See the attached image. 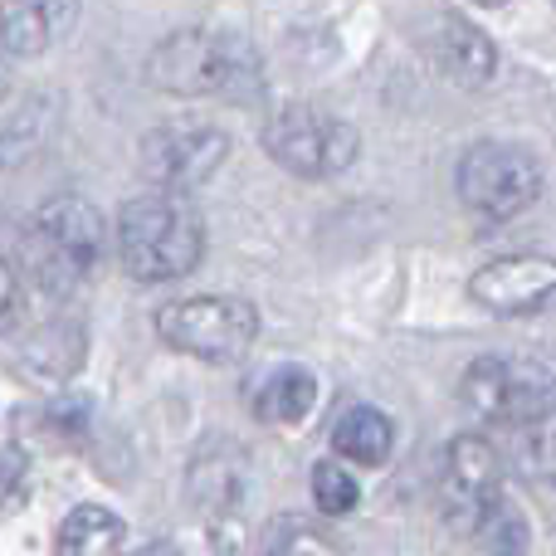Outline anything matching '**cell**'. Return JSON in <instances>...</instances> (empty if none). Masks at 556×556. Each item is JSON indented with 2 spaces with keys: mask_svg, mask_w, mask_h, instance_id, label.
Masks as SVG:
<instances>
[{
  "mask_svg": "<svg viewBox=\"0 0 556 556\" xmlns=\"http://www.w3.org/2000/svg\"><path fill=\"white\" fill-rule=\"evenodd\" d=\"M147 84L181 98H244L260 88V59L240 35L176 29L147 59Z\"/></svg>",
  "mask_w": 556,
  "mask_h": 556,
  "instance_id": "obj_1",
  "label": "cell"
},
{
  "mask_svg": "<svg viewBox=\"0 0 556 556\" xmlns=\"http://www.w3.org/2000/svg\"><path fill=\"white\" fill-rule=\"evenodd\" d=\"M117 254H123V269L142 283L191 274L205 254L201 215L176 195H142L117 215Z\"/></svg>",
  "mask_w": 556,
  "mask_h": 556,
  "instance_id": "obj_2",
  "label": "cell"
},
{
  "mask_svg": "<svg viewBox=\"0 0 556 556\" xmlns=\"http://www.w3.org/2000/svg\"><path fill=\"white\" fill-rule=\"evenodd\" d=\"M98 250H103V220L78 195L45 201L25 225V269L45 293H74L98 264Z\"/></svg>",
  "mask_w": 556,
  "mask_h": 556,
  "instance_id": "obj_3",
  "label": "cell"
},
{
  "mask_svg": "<svg viewBox=\"0 0 556 556\" xmlns=\"http://www.w3.org/2000/svg\"><path fill=\"white\" fill-rule=\"evenodd\" d=\"M156 332L166 346L195 356V362H240L260 337V313L244 298H225V293H205V298H181V303L156 313Z\"/></svg>",
  "mask_w": 556,
  "mask_h": 556,
  "instance_id": "obj_4",
  "label": "cell"
},
{
  "mask_svg": "<svg viewBox=\"0 0 556 556\" xmlns=\"http://www.w3.org/2000/svg\"><path fill=\"white\" fill-rule=\"evenodd\" d=\"M356 147H362V137H356L352 123L323 113V108H307V103L278 108L269 117V127H264V152L283 172L307 176V181L346 172L356 162Z\"/></svg>",
  "mask_w": 556,
  "mask_h": 556,
  "instance_id": "obj_5",
  "label": "cell"
},
{
  "mask_svg": "<svg viewBox=\"0 0 556 556\" xmlns=\"http://www.w3.org/2000/svg\"><path fill=\"white\" fill-rule=\"evenodd\" d=\"M454 186H459V201L469 205L483 220H513L528 205H538L542 195V166L532 152L522 147H503V142H479L464 152L459 172H454Z\"/></svg>",
  "mask_w": 556,
  "mask_h": 556,
  "instance_id": "obj_6",
  "label": "cell"
},
{
  "mask_svg": "<svg viewBox=\"0 0 556 556\" xmlns=\"http://www.w3.org/2000/svg\"><path fill=\"white\" fill-rule=\"evenodd\" d=\"M503 503V469L498 454L483 434H459L444 450V473H440V513L450 532L479 538L489 513Z\"/></svg>",
  "mask_w": 556,
  "mask_h": 556,
  "instance_id": "obj_7",
  "label": "cell"
},
{
  "mask_svg": "<svg viewBox=\"0 0 556 556\" xmlns=\"http://www.w3.org/2000/svg\"><path fill=\"white\" fill-rule=\"evenodd\" d=\"M230 156V137L211 123H172L147 132L142 142V176L156 186L162 195L181 201L186 191L205 186Z\"/></svg>",
  "mask_w": 556,
  "mask_h": 556,
  "instance_id": "obj_8",
  "label": "cell"
},
{
  "mask_svg": "<svg viewBox=\"0 0 556 556\" xmlns=\"http://www.w3.org/2000/svg\"><path fill=\"white\" fill-rule=\"evenodd\" d=\"M552 391H556L552 371H542L538 362H513V356H479L459 381L464 405L479 420H518V425L542 415V401Z\"/></svg>",
  "mask_w": 556,
  "mask_h": 556,
  "instance_id": "obj_9",
  "label": "cell"
},
{
  "mask_svg": "<svg viewBox=\"0 0 556 556\" xmlns=\"http://www.w3.org/2000/svg\"><path fill=\"white\" fill-rule=\"evenodd\" d=\"M469 298L493 317H532L556 307V260L547 254H508L483 264L469 278Z\"/></svg>",
  "mask_w": 556,
  "mask_h": 556,
  "instance_id": "obj_10",
  "label": "cell"
},
{
  "mask_svg": "<svg viewBox=\"0 0 556 556\" xmlns=\"http://www.w3.org/2000/svg\"><path fill=\"white\" fill-rule=\"evenodd\" d=\"M434 59H440L444 78L459 88H483L493 78V68H498L493 39L464 15H444L440 39H434Z\"/></svg>",
  "mask_w": 556,
  "mask_h": 556,
  "instance_id": "obj_11",
  "label": "cell"
},
{
  "mask_svg": "<svg viewBox=\"0 0 556 556\" xmlns=\"http://www.w3.org/2000/svg\"><path fill=\"white\" fill-rule=\"evenodd\" d=\"M84 346H88L84 327L54 317V323H45L25 346H20V371L39 386H64L68 376L84 366Z\"/></svg>",
  "mask_w": 556,
  "mask_h": 556,
  "instance_id": "obj_12",
  "label": "cell"
},
{
  "mask_svg": "<svg viewBox=\"0 0 556 556\" xmlns=\"http://www.w3.org/2000/svg\"><path fill=\"white\" fill-rule=\"evenodd\" d=\"M186 489H191V503L201 513H230L244 493V454L225 440L205 444V450L191 459Z\"/></svg>",
  "mask_w": 556,
  "mask_h": 556,
  "instance_id": "obj_13",
  "label": "cell"
},
{
  "mask_svg": "<svg viewBox=\"0 0 556 556\" xmlns=\"http://www.w3.org/2000/svg\"><path fill=\"white\" fill-rule=\"evenodd\" d=\"M391 444H395L391 415L371 410V405H352V410H342L332 425V450L352 464H366V469H381V464L391 459Z\"/></svg>",
  "mask_w": 556,
  "mask_h": 556,
  "instance_id": "obj_14",
  "label": "cell"
},
{
  "mask_svg": "<svg viewBox=\"0 0 556 556\" xmlns=\"http://www.w3.org/2000/svg\"><path fill=\"white\" fill-rule=\"evenodd\" d=\"M317 405V381L307 366H274L254 391V415L264 425H298Z\"/></svg>",
  "mask_w": 556,
  "mask_h": 556,
  "instance_id": "obj_15",
  "label": "cell"
},
{
  "mask_svg": "<svg viewBox=\"0 0 556 556\" xmlns=\"http://www.w3.org/2000/svg\"><path fill=\"white\" fill-rule=\"evenodd\" d=\"M123 552V518L98 503H84L59 528V556H117Z\"/></svg>",
  "mask_w": 556,
  "mask_h": 556,
  "instance_id": "obj_16",
  "label": "cell"
},
{
  "mask_svg": "<svg viewBox=\"0 0 556 556\" xmlns=\"http://www.w3.org/2000/svg\"><path fill=\"white\" fill-rule=\"evenodd\" d=\"M74 10H49V5H0V45L10 54H39L54 39V25L68 20Z\"/></svg>",
  "mask_w": 556,
  "mask_h": 556,
  "instance_id": "obj_17",
  "label": "cell"
},
{
  "mask_svg": "<svg viewBox=\"0 0 556 556\" xmlns=\"http://www.w3.org/2000/svg\"><path fill=\"white\" fill-rule=\"evenodd\" d=\"M522 464H528L532 479L552 483L556 489V405L542 415H532L528 425H522V444H518Z\"/></svg>",
  "mask_w": 556,
  "mask_h": 556,
  "instance_id": "obj_18",
  "label": "cell"
},
{
  "mask_svg": "<svg viewBox=\"0 0 556 556\" xmlns=\"http://www.w3.org/2000/svg\"><path fill=\"white\" fill-rule=\"evenodd\" d=\"M356 498H362V493H356V479L342 469V464H327V459H323V464L313 469V503H317L323 513L342 518V513L356 508Z\"/></svg>",
  "mask_w": 556,
  "mask_h": 556,
  "instance_id": "obj_19",
  "label": "cell"
},
{
  "mask_svg": "<svg viewBox=\"0 0 556 556\" xmlns=\"http://www.w3.org/2000/svg\"><path fill=\"white\" fill-rule=\"evenodd\" d=\"M264 556H346L342 547H337L332 538H323L317 528H303V522H288V528L274 532L269 552Z\"/></svg>",
  "mask_w": 556,
  "mask_h": 556,
  "instance_id": "obj_20",
  "label": "cell"
},
{
  "mask_svg": "<svg viewBox=\"0 0 556 556\" xmlns=\"http://www.w3.org/2000/svg\"><path fill=\"white\" fill-rule=\"evenodd\" d=\"M25 479H29L25 450H20V444H0V508L20 503V493H25Z\"/></svg>",
  "mask_w": 556,
  "mask_h": 556,
  "instance_id": "obj_21",
  "label": "cell"
},
{
  "mask_svg": "<svg viewBox=\"0 0 556 556\" xmlns=\"http://www.w3.org/2000/svg\"><path fill=\"white\" fill-rule=\"evenodd\" d=\"M20 317V269L10 260H0V337L15 327Z\"/></svg>",
  "mask_w": 556,
  "mask_h": 556,
  "instance_id": "obj_22",
  "label": "cell"
},
{
  "mask_svg": "<svg viewBox=\"0 0 556 556\" xmlns=\"http://www.w3.org/2000/svg\"><path fill=\"white\" fill-rule=\"evenodd\" d=\"M132 556H181V552H176V542H147V547H137Z\"/></svg>",
  "mask_w": 556,
  "mask_h": 556,
  "instance_id": "obj_23",
  "label": "cell"
},
{
  "mask_svg": "<svg viewBox=\"0 0 556 556\" xmlns=\"http://www.w3.org/2000/svg\"><path fill=\"white\" fill-rule=\"evenodd\" d=\"M10 93V74H5V59H0V98Z\"/></svg>",
  "mask_w": 556,
  "mask_h": 556,
  "instance_id": "obj_24",
  "label": "cell"
}]
</instances>
